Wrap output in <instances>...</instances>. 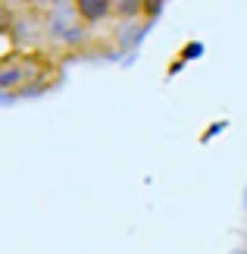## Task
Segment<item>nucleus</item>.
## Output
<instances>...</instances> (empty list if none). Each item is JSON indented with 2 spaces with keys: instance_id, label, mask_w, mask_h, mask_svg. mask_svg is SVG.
Instances as JSON below:
<instances>
[{
  "instance_id": "nucleus-1",
  "label": "nucleus",
  "mask_w": 247,
  "mask_h": 254,
  "mask_svg": "<svg viewBox=\"0 0 247 254\" xmlns=\"http://www.w3.org/2000/svg\"><path fill=\"white\" fill-rule=\"evenodd\" d=\"M28 66H32V60H22V57H9V60L0 63V94L25 91V85L32 82Z\"/></svg>"
},
{
  "instance_id": "nucleus-2",
  "label": "nucleus",
  "mask_w": 247,
  "mask_h": 254,
  "mask_svg": "<svg viewBox=\"0 0 247 254\" xmlns=\"http://www.w3.org/2000/svg\"><path fill=\"white\" fill-rule=\"evenodd\" d=\"M69 6L82 25H103L116 16V0H69Z\"/></svg>"
},
{
  "instance_id": "nucleus-3",
  "label": "nucleus",
  "mask_w": 247,
  "mask_h": 254,
  "mask_svg": "<svg viewBox=\"0 0 247 254\" xmlns=\"http://www.w3.org/2000/svg\"><path fill=\"white\" fill-rule=\"evenodd\" d=\"M147 0H116V16L119 19H144Z\"/></svg>"
},
{
  "instance_id": "nucleus-4",
  "label": "nucleus",
  "mask_w": 247,
  "mask_h": 254,
  "mask_svg": "<svg viewBox=\"0 0 247 254\" xmlns=\"http://www.w3.org/2000/svg\"><path fill=\"white\" fill-rule=\"evenodd\" d=\"M13 3H19V6H28V3H35V0H13Z\"/></svg>"
}]
</instances>
